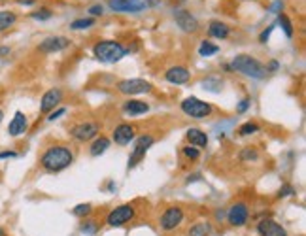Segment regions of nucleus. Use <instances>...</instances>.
<instances>
[{"label": "nucleus", "mask_w": 306, "mask_h": 236, "mask_svg": "<svg viewBox=\"0 0 306 236\" xmlns=\"http://www.w3.org/2000/svg\"><path fill=\"white\" fill-rule=\"evenodd\" d=\"M72 162H74V153L64 146H51L40 157V164L45 172H61Z\"/></svg>", "instance_id": "1"}, {"label": "nucleus", "mask_w": 306, "mask_h": 236, "mask_svg": "<svg viewBox=\"0 0 306 236\" xmlns=\"http://www.w3.org/2000/svg\"><path fill=\"white\" fill-rule=\"evenodd\" d=\"M93 55L97 57L100 62L113 64V62H119L127 55V50L119 44V42H113V40H102V42H99V44H95Z\"/></svg>", "instance_id": "2"}, {"label": "nucleus", "mask_w": 306, "mask_h": 236, "mask_svg": "<svg viewBox=\"0 0 306 236\" xmlns=\"http://www.w3.org/2000/svg\"><path fill=\"white\" fill-rule=\"evenodd\" d=\"M231 70H237V72H242L244 76L248 78H253V80H263L267 76V70L263 66L261 62L253 59L250 55H237L232 59V64H229Z\"/></svg>", "instance_id": "3"}, {"label": "nucleus", "mask_w": 306, "mask_h": 236, "mask_svg": "<svg viewBox=\"0 0 306 236\" xmlns=\"http://www.w3.org/2000/svg\"><path fill=\"white\" fill-rule=\"evenodd\" d=\"M181 112L193 119H204L214 112V108L210 102H204L197 97H187L181 102Z\"/></svg>", "instance_id": "4"}, {"label": "nucleus", "mask_w": 306, "mask_h": 236, "mask_svg": "<svg viewBox=\"0 0 306 236\" xmlns=\"http://www.w3.org/2000/svg\"><path fill=\"white\" fill-rule=\"evenodd\" d=\"M99 131H100L99 123H95V121H85V123L74 125V127L70 129V134H72V138L78 140V142H87V140L97 138Z\"/></svg>", "instance_id": "5"}, {"label": "nucleus", "mask_w": 306, "mask_h": 236, "mask_svg": "<svg viewBox=\"0 0 306 236\" xmlns=\"http://www.w3.org/2000/svg\"><path fill=\"white\" fill-rule=\"evenodd\" d=\"M117 91L123 95H144L151 91V83L140 78H132V80H123L117 83Z\"/></svg>", "instance_id": "6"}, {"label": "nucleus", "mask_w": 306, "mask_h": 236, "mask_svg": "<svg viewBox=\"0 0 306 236\" xmlns=\"http://www.w3.org/2000/svg\"><path fill=\"white\" fill-rule=\"evenodd\" d=\"M132 218H134V206L123 204V206H117L115 210H112L108 214L106 223L110 225V227H121V225L129 223Z\"/></svg>", "instance_id": "7"}, {"label": "nucleus", "mask_w": 306, "mask_h": 236, "mask_svg": "<svg viewBox=\"0 0 306 236\" xmlns=\"http://www.w3.org/2000/svg\"><path fill=\"white\" fill-rule=\"evenodd\" d=\"M153 142H155V140H153V136H150V134H144V136L138 138V140H136V146H134V149H132L131 157H129V164H127V167H129V168H134V167H136L138 162L144 159L146 151L150 149V146H151Z\"/></svg>", "instance_id": "8"}, {"label": "nucleus", "mask_w": 306, "mask_h": 236, "mask_svg": "<svg viewBox=\"0 0 306 236\" xmlns=\"http://www.w3.org/2000/svg\"><path fill=\"white\" fill-rule=\"evenodd\" d=\"M108 6L119 13H138L146 8V0H108Z\"/></svg>", "instance_id": "9"}, {"label": "nucleus", "mask_w": 306, "mask_h": 236, "mask_svg": "<svg viewBox=\"0 0 306 236\" xmlns=\"http://www.w3.org/2000/svg\"><path fill=\"white\" fill-rule=\"evenodd\" d=\"M250 218V210H248V204L246 202H237V204H232L227 211V219H229V223L234 225V227H242L246 225Z\"/></svg>", "instance_id": "10"}, {"label": "nucleus", "mask_w": 306, "mask_h": 236, "mask_svg": "<svg viewBox=\"0 0 306 236\" xmlns=\"http://www.w3.org/2000/svg\"><path fill=\"white\" fill-rule=\"evenodd\" d=\"M61 100H63V91L59 87H53L50 89V91H45V93L42 95V100H40V112L42 113L53 112Z\"/></svg>", "instance_id": "11"}, {"label": "nucleus", "mask_w": 306, "mask_h": 236, "mask_svg": "<svg viewBox=\"0 0 306 236\" xmlns=\"http://www.w3.org/2000/svg\"><path fill=\"white\" fill-rule=\"evenodd\" d=\"M181 221H183V210L178 206H172L169 210H164V214L161 216V229L174 230L176 227H180Z\"/></svg>", "instance_id": "12"}, {"label": "nucleus", "mask_w": 306, "mask_h": 236, "mask_svg": "<svg viewBox=\"0 0 306 236\" xmlns=\"http://www.w3.org/2000/svg\"><path fill=\"white\" fill-rule=\"evenodd\" d=\"M174 19H176V25L180 27L183 32L199 31V21H197V17H195L191 12H187V10H176Z\"/></svg>", "instance_id": "13"}, {"label": "nucleus", "mask_w": 306, "mask_h": 236, "mask_svg": "<svg viewBox=\"0 0 306 236\" xmlns=\"http://www.w3.org/2000/svg\"><path fill=\"white\" fill-rule=\"evenodd\" d=\"M68 45H70V40L66 36H50L38 45V50L42 51V53H57V51L66 50Z\"/></svg>", "instance_id": "14"}, {"label": "nucleus", "mask_w": 306, "mask_h": 236, "mask_svg": "<svg viewBox=\"0 0 306 236\" xmlns=\"http://www.w3.org/2000/svg\"><path fill=\"white\" fill-rule=\"evenodd\" d=\"M27 129H29V121H27V115L23 112H15V115L12 117L10 125H8V134L13 138L25 134Z\"/></svg>", "instance_id": "15"}, {"label": "nucleus", "mask_w": 306, "mask_h": 236, "mask_svg": "<svg viewBox=\"0 0 306 236\" xmlns=\"http://www.w3.org/2000/svg\"><path fill=\"white\" fill-rule=\"evenodd\" d=\"M164 78L169 83H174V85H183L187 83L189 78H191V72H189L185 66H170L167 72H164Z\"/></svg>", "instance_id": "16"}, {"label": "nucleus", "mask_w": 306, "mask_h": 236, "mask_svg": "<svg viewBox=\"0 0 306 236\" xmlns=\"http://www.w3.org/2000/svg\"><path fill=\"white\" fill-rule=\"evenodd\" d=\"M257 230H259L261 236H288L286 229H284L281 225L276 223V221H272V219H263V221H259Z\"/></svg>", "instance_id": "17"}, {"label": "nucleus", "mask_w": 306, "mask_h": 236, "mask_svg": "<svg viewBox=\"0 0 306 236\" xmlns=\"http://www.w3.org/2000/svg\"><path fill=\"white\" fill-rule=\"evenodd\" d=\"M134 138V127L129 123H121L115 127L113 131V142L119 144V146H127L131 144V140Z\"/></svg>", "instance_id": "18"}, {"label": "nucleus", "mask_w": 306, "mask_h": 236, "mask_svg": "<svg viewBox=\"0 0 306 236\" xmlns=\"http://www.w3.org/2000/svg\"><path fill=\"white\" fill-rule=\"evenodd\" d=\"M123 110L127 113H131V115H142V113L150 112V104H146L142 100H127L125 104H123Z\"/></svg>", "instance_id": "19"}, {"label": "nucleus", "mask_w": 306, "mask_h": 236, "mask_svg": "<svg viewBox=\"0 0 306 236\" xmlns=\"http://www.w3.org/2000/svg\"><path fill=\"white\" fill-rule=\"evenodd\" d=\"M185 136H187V140L191 142V146H193V148H206V146H208L206 132H202L200 129H189Z\"/></svg>", "instance_id": "20"}, {"label": "nucleus", "mask_w": 306, "mask_h": 236, "mask_svg": "<svg viewBox=\"0 0 306 236\" xmlns=\"http://www.w3.org/2000/svg\"><path fill=\"white\" fill-rule=\"evenodd\" d=\"M17 23V13L12 10H2L0 12V32L10 31L13 25Z\"/></svg>", "instance_id": "21"}, {"label": "nucleus", "mask_w": 306, "mask_h": 236, "mask_svg": "<svg viewBox=\"0 0 306 236\" xmlns=\"http://www.w3.org/2000/svg\"><path fill=\"white\" fill-rule=\"evenodd\" d=\"M208 34L212 38H218V40H225L229 36V27L221 21H212L210 27H208Z\"/></svg>", "instance_id": "22"}, {"label": "nucleus", "mask_w": 306, "mask_h": 236, "mask_svg": "<svg viewBox=\"0 0 306 236\" xmlns=\"http://www.w3.org/2000/svg\"><path fill=\"white\" fill-rule=\"evenodd\" d=\"M108 148H110V140H108L106 136H100V138H97L93 144H91L89 151H91V155H93V157H99V155H102V153H104Z\"/></svg>", "instance_id": "23"}, {"label": "nucleus", "mask_w": 306, "mask_h": 236, "mask_svg": "<svg viewBox=\"0 0 306 236\" xmlns=\"http://www.w3.org/2000/svg\"><path fill=\"white\" fill-rule=\"evenodd\" d=\"M221 87H223V81L219 80V78H206V80H202V89H204V91L219 93Z\"/></svg>", "instance_id": "24"}, {"label": "nucleus", "mask_w": 306, "mask_h": 236, "mask_svg": "<svg viewBox=\"0 0 306 236\" xmlns=\"http://www.w3.org/2000/svg\"><path fill=\"white\" fill-rule=\"evenodd\" d=\"M210 232H212L210 223H197L189 229V236H210Z\"/></svg>", "instance_id": "25"}, {"label": "nucleus", "mask_w": 306, "mask_h": 236, "mask_svg": "<svg viewBox=\"0 0 306 236\" xmlns=\"http://www.w3.org/2000/svg\"><path fill=\"white\" fill-rule=\"evenodd\" d=\"M218 51H219L218 45L212 44V42H206V40H204V42L200 44V48H199V55H200V57H212V55H216Z\"/></svg>", "instance_id": "26"}, {"label": "nucleus", "mask_w": 306, "mask_h": 236, "mask_svg": "<svg viewBox=\"0 0 306 236\" xmlns=\"http://www.w3.org/2000/svg\"><path fill=\"white\" fill-rule=\"evenodd\" d=\"M278 23L281 25V29H284V32H286V36L288 38L293 36V23L289 21V17L286 15V13H280V15H278Z\"/></svg>", "instance_id": "27"}, {"label": "nucleus", "mask_w": 306, "mask_h": 236, "mask_svg": "<svg viewBox=\"0 0 306 236\" xmlns=\"http://www.w3.org/2000/svg\"><path fill=\"white\" fill-rule=\"evenodd\" d=\"M93 25H95V19L83 17V19H76V21H72V23H70V29H72V31H81V29H89V27H93Z\"/></svg>", "instance_id": "28"}, {"label": "nucleus", "mask_w": 306, "mask_h": 236, "mask_svg": "<svg viewBox=\"0 0 306 236\" xmlns=\"http://www.w3.org/2000/svg\"><path fill=\"white\" fill-rule=\"evenodd\" d=\"M259 131V125L257 123H251V121H248V123H244L240 129H238V132L242 134V136H250V134H255V132Z\"/></svg>", "instance_id": "29"}, {"label": "nucleus", "mask_w": 306, "mask_h": 236, "mask_svg": "<svg viewBox=\"0 0 306 236\" xmlns=\"http://www.w3.org/2000/svg\"><path fill=\"white\" fill-rule=\"evenodd\" d=\"M51 15H53V12H51L50 8H40L36 12H31V17L36 19V21H45V19H50Z\"/></svg>", "instance_id": "30"}, {"label": "nucleus", "mask_w": 306, "mask_h": 236, "mask_svg": "<svg viewBox=\"0 0 306 236\" xmlns=\"http://www.w3.org/2000/svg\"><path fill=\"white\" fill-rule=\"evenodd\" d=\"M257 159V149L246 148L240 151V161H255Z\"/></svg>", "instance_id": "31"}, {"label": "nucleus", "mask_w": 306, "mask_h": 236, "mask_svg": "<svg viewBox=\"0 0 306 236\" xmlns=\"http://www.w3.org/2000/svg\"><path fill=\"white\" fill-rule=\"evenodd\" d=\"M91 210H93L91 204H78L72 211H74V216H78V218H85V216L91 214Z\"/></svg>", "instance_id": "32"}, {"label": "nucleus", "mask_w": 306, "mask_h": 236, "mask_svg": "<svg viewBox=\"0 0 306 236\" xmlns=\"http://www.w3.org/2000/svg\"><path fill=\"white\" fill-rule=\"evenodd\" d=\"M181 153L183 155L187 157V159H199V155H200V151H199V148H191V146H185V148L181 149Z\"/></svg>", "instance_id": "33"}, {"label": "nucleus", "mask_w": 306, "mask_h": 236, "mask_svg": "<svg viewBox=\"0 0 306 236\" xmlns=\"http://www.w3.org/2000/svg\"><path fill=\"white\" fill-rule=\"evenodd\" d=\"M274 27H276V23H272V25H270L269 29H265V31L261 32V36H259V42H261V44H267V40L270 38L272 31H274Z\"/></svg>", "instance_id": "34"}, {"label": "nucleus", "mask_w": 306, "mask_h": 236, "mask_svg": "<svg viewBox=\"0 0 306 236\" xmlns=\"http://www.w3.org/2000/svg\"><path fill=\"white\" fill-rule=\"evenodd\" d=\"M81 230L85 234H93L95 230H97V223L95 221H85V225H81Z\"/></svg>", "instance_id": "35"}, {"label": "nucleus", "mask_w": 306, "mask_h": 236, "mask_svg": "<svg viewBox=\"0 0 306 236\" xmlns=\"http://www.w3.org/2000/svg\"><path fill=\"white\" fill-rule=\"evenodd\" d=\"M66 113V108H59V110H53V112H50V115H48V121H55V119H59L61 115H64Z\"/></svg>", "instance_id": "36"}, {"label": "nucleus", "mask_w": 306, "mask_h": 236, "mask_svg": "<svg viewBox=\"0 0 306 236\" xmlns=\"http://www.w3.org/2000/svg\"><path fill=\"white\" fill-rule=\"evenodd\" d=\"M250 104H251V100L250 99H242L240 102H238V106H237V112L238 113H244L248 108H250Z\"/></svg>", "instance_id": "37"}, {"label": "nucleus", "mask_w": 306, "mask_h": 236, "mask_svg": "<svg viewBox=\"0 0 306 236\" xmlns=\"http://www.w3.org/2000/svg\"><path fill=\"white\" fill-rule=\"evenodd\" d=\"M89 13H91V15H95V17H99V15H102V13H104V8H102V4H95V6L89 8Z\"/></svg>", "instance_id": "38"}, {"label": "nucleus", "mask_w": 306, "mask_h": 236, "mask_svg": "<svg viewBox=\"0 0 306 236\" xmlns=\"http://www.w3.org/2000/svg\"><path fill=\"white\" fill-rule=\"evenodd\" d=\"M295 189L291 185H284L280 189V193H278V197H289V195H293Z\"/></svg>", "instance_id": "39"}, {"label": "nucleus", "mask_w": 306, "mask_h": 236, "mask_svg": "<svg viewBox=\"0 0 306 236\" xmlns=\"http://www.w3.org/2000/svg\"><path fill=\"white\" fill-rule=\"evenodd\" d=\"M15 157H17L15 151H0V161L2 159H15Z\"/></svg>", "instance_id": "40"}, {"label": "nucleus", "mask_w": 306, "mask_h": 236, "mask_svg": "<svg viewBox=\"0 0 306 236\" xmlns=\"http://www.w3.org/2000/svg\"><path fill=\"white\" fill-rule=\"evenodd\" d=\"M278 68H280V64H278V61H270V62H269V66H267L265 70H267V72H276Z\"/></svg>", "instance_id": "41"}, {"label": "nucleus", "mask_w": 306, "mask_h": 236, "mask_svg": "<svg viewBox=\"0 0 306 236\" xmlns=\"http://www.w3.org/2000/svg\"><path fill=\"white\" fill-rule=\"evenodd\" d=\"M281 8H284V4H281V0H276L274 4L270 6V12H272V13H278V10H281Z\"/></svg>", "instance_id": "42"}, {"label": "nucleus", "mask_w": 306, "mask_h": 236, "mask_svg": "<svg viewBox=\"0 0 306 236\" xmlns=\"http://www.w3.org/2000/svg\"><path fill=\"white\" fill-rule=\"evenodd\" d=\"M10 55V48L8 45H0V57H8Z\"/></svg>", "instance_id": "43"}, {"label": "nucleus", "mask_w": 306, "mask_h": 236, "mask_svg": "<svg viewBox=\"0 0 306 236\" xmlns=\"http://www.w3.org/2000/svg\"><path fill=\"white\" fill-rule=\"evenodd\" d=\"M36 0H17V4H21V6H32Z\"/></svg>", "instance_id": "44"}, {"label": "nucleus", "mask_w": 306, "mask_h": 236, "mask_svg": "<svg viewBox=\"0 0 306 236\" xmlns=\"http://www.w3.org/2000/svg\"><path fill=\"white\" fill-rule=\"evenodd\" d=\"M2 119H4V112L0 110V125H2Z\"/></svg>", "instance_id": "45"}, {"label": "nucleus", "mask_w": 306, "mask_h": 236, "mask_svg": "<svg viewBox=\"0 0 306 236\" xmlns=\"http://www.w3.org/2000/svg\"><path fill=\"white\" fill-rule=\"evenodd\" d=\"M0 236H6V232H4L2 229H0Z\"/></svg>", "instance_id": "46"}, {"label": "nucleus", "mask_w": 306, "mask_h": 236, "mask_svg": "<svg viewBox=\"0 0 306 236\" xmlns=\"http://www.w3.org/2000/svg\"><path fill=\"white\" fill-rule=\"evenodd\" d=\"M181 2H185V0H181Z\"/></svg>", "instance_id": "47"}]
</instances>
